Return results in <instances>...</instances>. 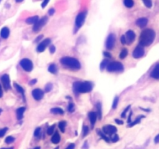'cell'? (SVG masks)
<instances>
[{"mask_svg": "<svg viewBox=\"0 0 159 149\" xmlns=\"http://www.w3.org/2000/svg\"><path fill=\"white\" fill-rule=\"evenodd\" d=\"M32 96L36 100H40L44 96V92L40 89H36L32 92Z\"/></svg>", "mask_w": 159, "mask_h": 149, "instance_id": "5bb4252c", "label": "cell"}, {"mask_svg": "<svg viewBox=\"0 0 159 149\" xmlns=\"http://www.w3.org/2000/svg\"><path fill=\"white\" fill-rule=\"evenodd\" d=\"M118 100H119V99H118V97L116 96L113 103V109H116V108H117V107Z\"/></svg>", "mask_w": 159, "mask_h": 149, "instance_id": "74e56055", "label": "cell"}, {"mask_svg": "<svg viewBox=\"0 0 159 149\" xmlns=\"http://www.w3.org/2000/svg\"><path fill=\"white\" fill-rule=\"evenodd\" d=\"M55 125H52L51 127H50L47 129V135H52L53 132H54V130H55Z\"/></svg>", "mask_w": 159, "mask_h": 149, "instance_id": "e575fe53", "label": "cell"}, {"mask_svg": "<svg viewBox=\"0 0 159 149\" xmlns=\"http://www.w3.org/2000/svg\"><path fill=\"white\" fill-rule=\"evenodd\" d=\"M88 118H89V120L91 122V124H92V126H94L95 123L96 121L97 120V115L95 113V112H90L89 114H88Z\"/></svg>", "mask_w": 159, "mask_h": 149, "instance_id": "e0dca14e", "label": "cell"}, {"mask_svg": "<svg viewBox=\"0 0 159 149\" xmlns=\"http://www.w3.org/2000/svg\"><path fill=\"white\" fill-rule=\"evenodd\" d=\"M120 41H121V43L123 44H126V38H125V36L123 35L120 37Z\"/></svg>", "mask_w": 159, "mask_h": 149, "instance_id": "7bdbcfd3", "label": "cell"}, {"mask_svg": "<svg viewBox=\"0 0 159 149\" xmlns=\"http://www.w3.org/2000/svg\"><path fill=\"white\" fill-rule=\"evenodd\" d=\"M74 148H75V145H74V144H71V145H68L65 149H74Z\"/></svg>", "mask_w": 159, "mask_h": 149, "instance_id": "bcb514c9", "label": "cell"}, {"mask_svg": "<svg viewBox=\"0 0 159 149\" xmlns=\"http://www.w3.org/2000/svg\"><path fill=\"white\" fill-rule=\"evenodd\" d=\"M103 54H104V55H105V56H106V57L111 58V54H110V53L106 52V51H105V52L103 53Z\"/></svg>", "mask_w": 159, "mask_h": 149, "instance_id": "7dc6e473", "label": "cell"}, {"mask_svg": "<svg viewBox=\"0 0 159 149\" xmlns=\"http://www.w3.org/2000/svg\"><path fill=\"white\" fill-rule=\"evenodd\" d=\"M68 110L69 112H73L74 111V104L73 103H70L69 107H68Z\"/></svg>", "mask_w": 159, "mask_h": 149, "instance_id": "b9f144b4", "label": "cell"}, {"mask_svg": "<svg viewBox=\"0 0 159 149\" xmlns=\"http://www.w3.org/2000/svg\"><path fill=\"white\" fill-rule=\"evenodd\" d=\"M143 2H144V3H145V6H147V8H151V6H152L151 0H143Z\"/></svg>", "mask_w": 159, "mask_h": 149, "instance_id": "4dcf8cb0", "label": "cell"}, {"mask_svg": "<svg viewBox=\"0 0 159 149\" xmlns=\"http://www.w3.org/2000/svg\"><path fill=\"white\" fill-rule=\"evenodd\" d=\"M86 12H82V13H80L78 15L76 19V27H77L78 28H80L82 25H83L84 22H85V19H86Z\"/></svg>", "mask_w": 159, "mask_h": 149, "instance_id": "ba28073f", "label": "cell"}, {"mask_svg": "<svg viewBox=\"0 0 159 149\" xmlns=\"http://www.w3.org/2000/svg\"><path fill=\"white\" fill-rule=\"evenodd\" d=\"M54 13H55V9H50V10H49V15L51 16V15H53Z\"/></svg>", "mask_w": 159, "mask_h": 149, "instance_id": "681fc988", "label": "cell"}, {"mask_svg": "<svg viewBox=\"0 0 159 149\" xmlns=\"http://www.w3.org/2000/svg\"><path fill=\"white\" fill-rule=\"evenodd\" d=\"M50 112L54 114H61V115L64 114L63 109H60V108H58V107H56V108H52V109H50Z\"/></svg>", "mask_w": 159, "mask_h": 149, "instance_id": "44dd1931", "label": "cell"}, {"mask_svg": "<svg viewBox=\"0 0 159 149\" xmlns=\"http://www.w3.org/2000/svg\"><path fill=\"white\" fill-rule=\"evenodd\" d=\"M124 5L127 8H131L134 6V1L133 0H124Z\"/></svg>", "mask_w": 159, "mask_h": 149, "instance_id": "cb8c5ba5", "label": "cell"}, {"mask_svg": "<svg viewBox=\"0 0 159 149\" xmlns=\"http://www.w3.org/2000/svg\"><path fill=\"white\" fill-rule=\"evenodd\" d=\"M117 127L114 126H112V125H107V126H105L103 127V132L109 135H112L113 134H115L117 132Z\"/></svg>", "mask_w": 159, "mask_h": 149, "instance_id": "7c38bea8", "label": "cell"}, {"mask_svg": "<svg viewBox=\"0 0 159 149\" xmlns=\"http://www.w3.org/2000/svg\"><path fill=\"white\" fill-rule=\"evenodd\" d=\"M131 115H132V113L130 112V116H129V119H128V122L130 123V117H131Z\"/></svg>", "mask_w": 159, "mask_h": 149, "instance_id": "db71d44e", "label": "cell"}, {"mask_svg": "<svg viewBox=\"0 0 159 149\" xmlns=\"http://www.w3.org/2000/svg\"><path fill=\"white\" fill-rule=\"evenodd\" d=\"M73 88L76 92H88L92 89V85L89 82H76L74 83Z\"/></svg>", "mask_w": 159, "mask_h": 149, "instance_id": "7a4b0ae2", "label": "cell"}, {"mask_svg": "<svg viewBox=\"0 0 159 149\" xmlns=\"http://www.w3.org/2000/svg\"><path fill=\"white\" fill-rule=\"evenodd\" d=\"M147 18H140V19H138L137 20L136 22V24L137 26H138L139 27H146V25L147 24Z\"/></svg>", "mask_w": 159, "mask_h": 149, "instance_id": "9a60e30c", "label": "cell"}, {"mask_svg": "<svg viewBox=\"0 0 159 149\" xmlns=\"http://www.w3.org/2000/svg\"><path fill=\"white\" fill-rule=\"evenodd\" d=\"M34 149H40V147H37V148H35Z\"/></svg>", "mask_w": 159, "mask_h": 149, "instance_id": "6f0895ef", "label": "cell"}, {"mask_svg": "<svg viewBox=\"0 0 159 149\" xmlns=\"http://www.w3.org/2000/svg\"><path fill=\"white\" fill-rule=\"evenodd\" d=\"M0 35L2 37V38L4 39H6L7 37L9 35V30L8 27H3L2 30H1V32H0Z\"/></svg>", "mask_w": 159, "mask_h": 149, "instance_id": "ac0fdd59", "label": "cell"}, {"mask_svg": "<svg viewBox=\"0 0 159 149\" xmlns=\"http://www.w3.org/2000/svg\"><path fill=\"white\" fill-rule=\"evenodd\" d=\"M36 82H37V79H34V80H32L31 82H29V84L33 85V84H34V83H36Z\"/></svg>", "mask_w": 159, "mask_h": 149, "instance_id": "f5cc1de1", "label": "cell"}, {"mask_svg": "<svg viewBox=\"0 0 159 149\" xmlns=\"http://www.w3.org/2000/svg\"><path fill=\"white\" fill-rule=\"evenodd\" d=\"M14 86H15V88L17 89V91L20 92L21 94L22 95L24 94V90H23V89L20 86H19V85L17 84V83H14Z\"/></svg>", "mask_w": 159, "mask_h": 149, "instance_id": "83f0119b", "label": "cell"}, {"mask_svg": "<svg viewBox=\"0 0 159 149\" xmlns=\"http://www.w3.org/2000/svg\"><path fill=\"white\" fill-rule=\"evenodd\" d=\"M47 22V17H44L40 19H38V21L34 23L33 30L34 32H38L42 27H44V26L46 24Z\"/></svg>", "mask_w": 159, "mask_h": 149, "instance_id": "5b68a950", "label": "cell"}, {"mask_svg": "<svg viewBox=\"0 0 159 149\" xmlns=\"http://www.w3.org/2000/svg\"><path fill=\"white\" fill-rule=\"evenodd\" d=\"M141 117H144V116H140V117H138L137 118V120H135V121H134L133 123H131V124H130V126L129 127H133L134 125H136L137 124H138L139 122L140 121V119H141Z\"/></svg>", "mask_w": 159, "mask_h": 149, "instance_id": "d6a6232c", "label": "cell"}, {"mask_svg": "<svg viewBox=\"0 0 159 149\" xmlns=\"http://www.w3.org/2000/svg\"><path fill=\"white\" fill-rule=\"evenodd\" d=\"M98 134H99V135H100L101 137H102V138H103V140H105V141H107V142H108V141H109V139L108 138V137H107L106 136V135H103V133L101 132V131H100V130H99V131H98Z\"/></svg>", "mask_w": 159, "mask_h": 149, "instance_id": "836d02e7", "label": "cell"}, {"mask_svg": "<svg viewBox=\"0 0 159 149\" xmlns=\"http://www.w3.org/2000/svg\"><path fill=\"white\" fill-rule=\"evenodd\" d=\"M115 122H117L119 125H122V124H124V122L122 121V120H117V119H116L115 120Z\"/></svg>", "mask_w": 159, "mask_h": 149, "instance_id": "c3c4849f", "label": "cell"}, {"mask_svg": "<svg viewBox=\"0 0 159 149\" xmlns=\"http://www.w3.org/2000/svg\"><path fill=\"white\" fill-rule=\"evenodd\" d=\"M1 81H2L5 90H8L10 88V79H9V76L7 74H5V75H3V76H2Z\"/></svg>", "mask_w": 159, "mask_h": 149, "instance_id": "30bf717a", "label": "cell"}, {"mask_svg": "<svg viewBox=\"0 0 159 149\" xmlns=\"http://www.w3.org/2000/svg\"><path fill=\"white\" fill-rule=\"evenodd\" d=\"M1 113H2V109H0V114H1Z\"/></svg>", "mask_w": 159, "mask_h": 149, "instance_id": "680465c9", "label": "cell"}, {"mask_svg": "<svg viewBox=\"0 0 159 149\" xmlns=\"http://www.w3.org/2000/svg\"><path fill=\"white\" fill-rule=\"evenodd\" d=\"M49 2V0H44V2H43V4H42V7L43 8H44V7L46 6L47 5V3Z\"/></svg>", "mask_w": 159, "mask_h": 149, "instance_id": "f6af8a7d", "label": "cell"}, {"mask_svg": "<svg viewBox=\"0 0 159 149\" xmlns=\"http://www.w3.org/2000/svg\"><path fill=\"white\" fill-rule=\"evenodd\" d=\"M88 133V128L87 126L83 127V131H82V136L85 137L87 135V134Z\"/></svg>", "mask_w": 159, "mask_h": 149, "instance_id": "8d00e7d4", "label": "cell"}, {"mask_svg": "<svg viewBox=\"0 0 159 149\" xmlns=\"http://www.w3.org/2000/svg\"><path fill=\"white\" fill-rule=\"evenodd\" d=\"M126 38V44H131L133 43V41L135 39V34L133 30H128L127 33H126L125 35Z\"/></svg>", "mask_w": 159, "mask_h": 149, "instance_id": "8fae6325", "label": "cell"}, {"mask_svg": "<svg viewBox=\"0 0 159 149\" xmlns=\"http://www.w3.org/2000/svg\"><path fill=\"white\" fill-rule=\"evenodd\" d=\"M14 141H15V138L13 137L9 136V137H7L6 138L5 142L6 143V144H11V143H13Z\"/></svg>", "mask_w": 159, "mask_h": 149, "instance_id": "f546056e", "label": "cell"}, {"mask_svg": "<svg viewBox=\"0 0 159 149\" xmlns=\"http://www.w3.org/2000/svg\"><path fill=\"white\" fill-rule=\"evenodd\" d=\"M155 33L153 30L146 29L143 30L139 38L140 46H150L155 40Z\"/></svg>", "mask_w": 159, "mask_h": 149, "instance_id": "6da1fadb", "label": "cell"}, {"mask_svg": "<svg viewBox=\"0 0 159 149\" xmlns=\"http://www.w3.org/2000/svg\"><path fill=\"white\" fill-rule=\"evenodd\" d=\"M7 130H8V128H6V127L2 128V129H0V137H2L4 136L5 134L6 133Z\"/></svg>", "mask_w": 159, "mask_h": 149, "instance_id": "d590c367", "label": "cell"}, {"mask_svg": "<svg viewBox=\"0 0 159 149\" xmlns=\"http://www.w3.org/2000/svg\"><path fill=\"white\" fill-rule=\"evenodd\" d=\"M51 89H52V85L50 83H48L45 87V90H46V92H50L51 90Z\"/></svg>", "mask_w": 159, "mask_h": 149, "instance_id": "ab89813d", "label": "cell"}, {"mask_svg": "<svg viewBox=\"0 0 159 149\" xmlns=\"http://www.w3.org/2000/svg\"><path fill=\"white\" fill-rule=\"evenodd\" d=\"M118 139H119V137H118L117 135H115L111 137V141H113V142H116V141H117Z\"/></svg>", "mask_w": 159, "mask_h": 149, "instance_id": "f35d334b", "label": "cell"}, {"mask_svg": "<svg viewBox=\"0 0 159 149\" xmlns=\"http://www.w3.org/2000/svg\"><path fill=\"white\" fill-rule=\"evenodd\" d=\"M151 76L152 78H155V79H158L159 78V65L157 64L156 66L155 67L154 70L151 71Z\"/></svg>", "mask_w": 159, "mask_h": 149, "instance_id": "2e32d148", "label": "cell"}, {"mask_svg": "<svg viewBox=\"0 0 159 149\" xmlns=\"http://www.w3.org/2000/svg\"><path fill=\"white\" fill-rule=\"evenodd\" d=\"M158 141H159V135H158L157 136L155 137V144H158Z\"/></svg>", "mask_w": 159, "mask_h": 149, "instance_id": "f907efd6", "label": "cell"}, {"mask_svg": "<svg viewBox=\"0 0 159 149\" xmlns=\"http://www.w3.org/2000/svg\"><path fill=\"white\" fill-rule=\"evenodd\" d=\"M50 44V39H45L44 40H43L42 42L40 43V44L37 46V50L38 52H43L44 51V50L46 49V48L48 46L49 44Z\"/></svg>", "mask_w": 159, "mask_h": 149, "instance_id": "4fadbf2b", "label": "cell"}, {"mask_svg": "<svg viewBox=\"0 0 159 149\" xmlns=\"http://www.w3.org/2000/svg\"><path fill=\"white\" fill-rule=\"evenodd\" d=\"M25 107H20L19 109H17V115L18 120H21L23 117V114H24V111H25Z\"/></svg>", "mask_w": 159, "mask_h": 149, "instance_id": "d6986e66", "label": "cell"}, {"mask_svg": "<svg viewBox=\"0 0 159 149\" xmlns=\"http://www.w3.org/2000/svg\"><path fill=\"white\" fill-rule=\"evenodd\" d=\"M144 54H145V50L143 48V46L140 45L134 49V52H133V57L134 58H140L144 55Z\"/></svg>", "mask_w": 159, "mask_h": 149, "instance_id": "9c48e42d", "label": "cell"}, {"mask_svg": "<svg viewBox=\"0 0 159 149\" xmlns=\"http://www.w3.org/2000/svg\"><path fill=\"white\" fill-rule=\"evenodd\" d=\"M20 65L21 67L27 71H31L32 69H33V67H34L32 61L27 58H24L23 60H21Z\"/></svg>", "mask_w": 159, "mask_h": 149, "instance_id": "8992f818", "label": "cell"}, {"mask_svg": "<svg viewBox=\"0 0 159 149\" xmlns=\"http://www.w3.org/2000/svg\"><path fill=\"white\" fill-rule=\"evenodd\" d=\"M108 63H109V61H108V60H104V61H103V62H102L100 65L101 70L104 69L106 67V65H108Z\"/></svg>", "mask_w": 159, "mask_h": 149, "instance_id": "1f68e13d", "label": "cell"}, {"mask_svg": "<svg viewBox=\"0 0 159 149\" xmlns=\"http://www.w3.org/2000/svg\"><path fill=\"white\" fill-rule=\"evenodd\" d=\"M1 1H2V0H0V2H1Z\"/></svg>", "mask_w": 159, "mask_h": 149, "instance_id": "94428289", "label": "cell"}, {"mask_svg": "<svg viewBox=\"0 0 159 149\" xmlns=\"http://www.w3.org/2000/svg\"><path fill=\"white\" fill-rule=\"evenodd\" d=\"M116 42V36L113 34H111L108 36L107 37L106 42V48L111 50V49L113 48V47L115 45Z\"/></svg>", "mask_w": 159, "mask_h": 149, "instance_id": "52a82bcc", "label": "cell"}, {"mask_svg": "<svg viewBox=\"0 0 159 149\" xmlns=\"http://www.w3.org/2000/svg\"><path fill=\"white\" fill-rule=\"evenodd\" d=\"M55 149H58V148H55Z\"/></svg>", "mask_w": 159, "mask_h": 149, "instance_id": "91938a15", "label": "cell"}, {"mask_svg": "<svg viewBox=\"0 0 159 149\" xmlns=\"http://www.w3.org/2000/svg\"><path fill=\"white\" fill-rule=\"evenodd\" d=\"M1 149H14V148H1Z\"/></svg>", "mask_w": 159, "mask_h": 149, "instance_id": "11a10c76", "label": "cell"}, {"mask_svg": "<svg viewBox=\"0 0 159 149\" xmlns=\"http://www.w3.org/2000/svg\"><path fill=\"white\" fill-rule=\"evenodd\" d=\"M60 141V135L56 133L55 135H53V137H51V142L54 143V144H58V143Z\"/></svg>", "mask_w": 159, "mask_h": 149, "instance_id": "7402d4cb", "label": "cell"}, {"mask_svg": "<svg viewBox=\"0 0 159 149\" xmlns=\"http://www.w3.org/2000/svg\"><path fill=\"white\" fill-rule=\"evenodd\" d=\"M61 62L63 65L67 66V67L72 68V69H79L81 68L78 60L74 58L65 57L61 59Z\"/></svg>", "mask_w": 159, "mask_h": 149, "instance_id": "3957f363", "label": "cell"}, {"mask_svg": "<svg viewBox=\"0 0 159 149\" xmlns=\"http://www.w3.org/2000/svg\"><path fill=\"white\" fill-rule=\"evenodd\" d=\"M130 106H128V107H127V108H126L125 109H124V113H123V114H121L122 117H126V114L127 113V111H128V110H129V109H130Z\"/></svg>", "mask_w": 159, "mask_h": 149, "instance_id": "60d3db41", "label": "cell"}, {"mask_svg": "<svg viewBox=\"0 0 159 149\" xmlns=\"http://www.w3.org/2000/svg\"><path fill=\"white\" fill-rule=\"evenodd\" d=\"M124 66L119 61H113L108 64L107 65V71L113 72V71H123Z\"/></svg>", "mask_w": 159, "mask_h": 149, "instance_id": "277c9868", "label": "cell"}, {"mask_svg": "<svg viewBox=\"0 0 159 149\" xmlns=\"http://www.w3.org/2000/svg\"><path fill=\"white\" fill-rule=\"evenodd\" d=\"M127 54H128L127 50V49H126V48L123 49V50H122L121 52H120V54H119V58H121V59L125 58L126 56L127 55Z\"/></svg>", "mask_w": 159, "mask_h": 149, "instance_id": "4316f807", "label": "cell"}, {"mask_svg": "<svg viewBox=\"0 0 159 149\" xmlns=\"http://www.w3.org/2000/svg\"><path fill=\"white\" fill-rule=\"evenodd\" d=\"M2 95H3V92H2V86H1V85H0V98L2 96Z\"/></svg>", "mask_w": 159, "mask_h": 149, "instance_id": "816d5d0a", "label": "cell"}, {"mask_svg": "<svg viewBox=\"0 0 159 149\" xmlns=\"http://www.w3.org/2000/svg\"><path fill=\"white\" fill-rule=\"evenodd\" d=\"M40 134H41V129L40 127H37L34 131V136L37 138H40Z\"/></svg>", "mask_w": 159, "mask_h": 149, "instance_id": "f1b7e54d", "label": "cell"}, {"mask_svg": "<svg viewBox=\"0 0 159 149\" xmlns=\"http://www.w3.org/2000/svg\"><path fill=\"white\" fill-rule=\"evenodd\" d=\"M96 108H97V116L99 115V119H101V117H102V110H101V104L99 103H97L96 104Z\"/></svg>", "mask_w": 159, "mask_h": 149, "instance_id": "d4e9b609", "label": "cell"}, {"mask_svg": "<svg viewBox=\"0 0 159 149\" xmlns=\"http://www.w3.org/2000/svg\"><path fill=\"white\" fill-rule=\"evenodd\" d=\"M65 126H66V122L65 121L59 122L58 127H59V128H60V130H61V132H65Z\"/></svg>", "mask_w": 159, "mask_h": 149, "instance_id": "484cf974", "label": "cell"}, {"mask_svg": "<svg viewBox=\"0 0 159 149\" xmlns=\"http://www.w3.org/2000/svg\"><path fill=\"white\" fill-rule=\"evenodd\" d=\"M38 19H39V17H38L37 16H34V17L28 18V19L26 20V22H27V23H29V24H34V23L38 21Z\"/></svg>", "mask_w": 159, "mask_h": 149, "instance_id": "ffe728a7", "label": "cell"}, {"mask_svg": "<svg viewBox=\"0 0 159 149\" xmlns=\"http://www.w3.org/2000/svg\"><path fill=\"white\" fill-rule=\"evenodd\" d=\"M16 1H17V2H22L23 0H16Z\"/></svg>", "mask_w": 159, "mask_h": 149, "instance_id": "9f6ffc18", "label": "cell"}, {"mask_svg": "<svg viewBox=\"0 0 159 149\" xmlns=\"http://www.w3.org/2000/svg\"><path fill=\"white\" fill-rule=\"evenodd\" d=\"M55 47L54 46V45H51V46L50 47V52L51 53V54H53V53H55Z\"/></svg>", "mask_w": 159, "mask_h": 149, "instance_id": "ee69618b", "label": "cell"}, {"mask_svg": "<svg viewBox=\"0 0 159 149\" xmlns=\"http://www.w3.org/2000/svg\"><path fill=\"white\" fill-rule=\"evenodd\" d=\"M48 71H50V73L56 74L57 71H58V69H57L56 65H50V66H49V68H48Z\"/></svg>", "mask_w": 159, "mask_h": 149, "instance_id": "603a6c76", "label": "cell"}]
</instances>
